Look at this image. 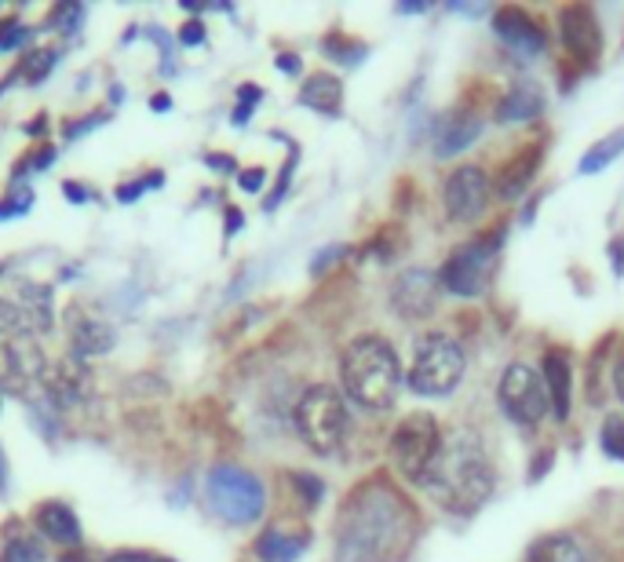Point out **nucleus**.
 I'll return each mask as SVG.
<instances>
[{
	"label": "nucleus",
	"instance_id": "2",
	"mask_svg": "<svg viewBox=\"0 0 624 562\" xmlns=\"http://www.w3.org/2000/svg\"><path fill=\"white\" fill-rule=\"evenodd\" d=\"M424 490L457 515L478 512L493 493V464L482 438L471 431H457V435L442 438V453H438Z\"/></svg>",
	"mask_w": 624,
	"mask_h": 562
},
{
	"label": "nucleus",
	"instance_id": "26",
	"mask_svg": "<svg viewBox=\"0 0 624 562\" xmlns=\"http://www.w3.org/2000/svg\"><path fill=\"white\" fill-rule=\"evenodd\" d=\"M322 48H325V56H333L336 62H344V67H355V62L366 59V45H358V40H347V37H325L322 40Z\"/></svg>",
	"mask_w": 624,
	"mask_h": 562
},
{
	"label": "nucleus",
	"instance_id": "34",
	"mask_svg": "<svg viewBox=\"0 0 624 562\" xmlns=\"http://www.w3.org/2000/svg\"><path fill=\"white\" fill-rule=\"evenodd\" d=\"M30 204H33V194H19V198H8L4 204H0V220H8V215H22V212H30Z\"/></svg>",
	"mask_w": 624,
	"mask_h": 562
},
{
	"label": "nucleus",
	"instance_id": "7",
	"mask_svg": "<svg viewBox=\"0 0 624 562\" xmlns=\"http://www.w3.org/2000/svg\"><path fill=\"white\" fill-rule=\"evenodd\" d=\"M438 453H442V431L431 413H409L398 428L391 431L388 457L391 468L402 475L405 482H427Z\"/></svg>",
	"mask_w": 624,
	"mask_h": 562
},
{
	"label": "nucleus",
	"instance_id": "5",
	"mask_svg": "<svg viewBox=\"0 0 624 562\" xmlns=\"http://www.w3.org/2000/svg\"><path fill=\"white\" fill-rule=\"evenodd\" d=\"M464 365H467L464 348H460L453 337H446V332H427L413 351L409 387L416 395L446 398L464 380Z\"/></svg>",
	"mask_w": 624,
	"mask_h": 562
},
{
	"label": "nucleus",
	"instance_id": "39",
	"mask_svg": "<svg viewBox=\"0 0 624 562\" xmlns=\"http://www.w3.org/2000/svg\"><path fill=\"white\" fill-rule=\"evenodd\" d=\"M613 384H617V398L624 402V351L617 354V362H613Z\"/></svg>",
	"mask_w": 624,
	"mask_h": 562
},
{
	"label": "nucleus",
	"instance_id": "46",
	"mask_svg": "<svg viewBox=\"0 0 624 562\" xmlns=\"http://www.w3.org/2000/svg\"><path fill=\"white\" fill-rule=\"evenodd\" d=\"M44 132V117H37V121L30 125V136H41Z\"/></svg>",
	"mask_w": 624,
	"mask_h": 562
},
{
	"label": "nucleus",
	"instance_id": "25",
	"mask_svg": "<svg viewBox=\"0 0 624 562\" xmlns=\"http://www.w3.org/2000/svg\"><path fill=\"white\" fill-rule=\"evenodd\" d=\"M599 442H602V449H606V457L624 460V417L621 413H610L606 420H602Z\"/></svg>",
	"mask_w": 624,
	"mask_h": 562
},
{
	"label": "nucleus",
	"instance_id": "33",
	"mask_svg": "<svg viewBox=\"0 0 624 562\" xmlns=\"http://www.w3.org/2000/svg\"><path fill=\"white\" fill-rule=\"evenodd\" d=\"M103 562H172V559L153 555V551H114V555H106Z\"/></svg>",
	"mask_w": 624,
	"mask_h": 562
},
{
	"label": "nucleus",
	"instance_id": "41",
	"mask_svg": "<svg viewBox=\"0 0 624 562\" xmlns=\"http://www.w3.org/2000/svg\"><path fill=\"white\" fill-rule=\"evenodd\" d=\"M139 194H142V179H139V183H131V187H120V190H117V198H120V201H136Z\"/></svg>",
	"mask_w": 624,
	"mask_h": 562
},
{
	"label": "nucleus",
	"instance_id": "36",
	"mask_svg": "<svg viewBox=\"0 0 624 562\" xmlns=\"http://www.w3.org/2000/svg\"><path fill=\"white\" fill-rule=\"evenodd\" d=\"M180 40H183V45H201V40H205V26L197 23V19H190V23L180 30Z\"/></svg>",
	"mask_w": 624,
	"mask_h": 562
},
{
	"label": "nucleus",
	"instance_id": "23",
	"mask_svg": "<svg viewBox=\"0 0 624 562\" xmlns=\"http://www.w3.org/2000/svg\"><path fill=\"white\" fill-rule=\"evenodd\" d=\"M51 391L66 398V402H81L84 391H88V373H84V359H77V354H70V359L59 362V370H55V384Z\"/></svg>",
	"mask_w": 624,
	"mask_h": 562
},
{
	"label": "nucleus",
	"instance_id": "16",
	"mask_svg": "<svg viewBox=\"0 0 624 562\" xmlns=\"http://www.w3.org/2000/svg\"><path fill=\"white\" fill-rule=\"evenodd\" d=\"M33 523H37V529L48 540H55V545L62 548H73L81 545V523H77L73 507L62 504V501H44L37 512H33Z\"/></svg>",
	"mask_w": 624,
	"mask_h": 562
},
{
	"label": "nucleus",
	"instance_id": "22",
	"mask_svg": "<svg viewBox=\"0 0 624 562\" xmlns=\"http://www.w3.org/2000/svg\"><path fill=\"white\" fill-rule=\"evenodd\" d=\"M73 354L77 359H92V354H103L114 348V332H109L103 321L95 318H81L73 321Z\"/></svg>",
	"mask_w": 624,
	"mask_h": 562
},
{
	"label": "nucleus",
	"instance_id": "6",
	"mask_svg": "<svg viewBox=\"0 0 624 562\" xmlns=\"http://www.w3.org/2000/svg\"><path fill=\"white\" fill-rule=\"evenodd\" d=\"M296 431L307 442V449H314L317 457L339 449V442L347 435V406L344 395L328 384L307 387L303 398L296 402Z\"/></svg>",
	"mask_w": 624,
	"mask_h": 562
},
{
	"label": "nucleus",
	"instance_id": "13",
	"mask_svg": "<svg viewBox=\"0 0 624 562\" xmlns=\"http://www.w3.org/2000/svg\"><path fill=\"white\" fill-rule=\"evenodd\" d=\"M482 132V117L478 110L471 106H457L453 114L438 125V136H435V154L438 157H453V154H464V150L475 143Z\"/></svg>",
	"mask_w": 624,
	"mask_h": 562
},
{
	"label": "nucleus",
	"instance_id": "3",
	"mask_svg": "<svg viewBox=\"0 0 624 562\" xmlns=\"http://www.w3.org/2000/svg\"><path fill=\"white\" fill-rule=\"evenodd\" d=\"M339 380L350 402H358L369 413H383L394 406L402 384V362L383 337H358L347 343L339 359Z\"/></svg>",
	"mask_w": 624,
	"mask_h": 562
},
{
	"label": "nucleus",
	"instance_id": "37",
	"mask_svg": "<svg viewBox=\"0 0 624 562\" xmlns=\"http://www.w3.org/2000/svg\"><path fill=\"white\" fill-rule=\"evenodd\" d=\"M263 179H267V172H263V168H249V172H241V179H238V183H241V190H249V194H252V190H259V187H263Z\"/></svg>",
	"mask_w": 624,
	"mask_h": 562
},
{
	"label": "nucleus",
	"instance_id": "31",
	"mask_svg": "<svg viewBox=\"0 0 624 562\" xmlns=\"http://www.w3.org/2000/svg\"><path fill=\"white\" fill-rule=\"evenodd\" d=\"M22 40H30V30H22L19 23H4V26H0V51L19 48Z\"/></svg>",
	"mask_w": 624,
	"mask_h": 562
},
{
	"label": "nucleus",
	"instance_id": "32",
	"mask_svg": "<svg viewBox=\"0 0 624 562\" xmlns=\"http://www.w3.org/2000/svg\"><path fill=\"white\" fill-rule=\"evenodd\" d=\"M81 15H84L81 4H62V8H55V12H51V23H55V26H66V30L73 34V30H77V19H81Z\"/></svg>",
	"mask_w": 624,
	"mask_h": 562
},
{
	"label": "nucleus",
	"instance_id": "28",
	"mask_svg": "<svg viewBox=\"0 0 624 562\" xmlns=\"http://www.w3.org/2000/svg\"><path fill=\"white\" fill-rule=\"evenodd\" d=\"M41 548L30 537H8L0 548V562H41Z\"/></svg>",
	"mask_w": 624,
	"mask_h": 562
},
{
	"label": "nucleus",
	"instance_id": "44",
	"mask_svg": "<svg viewBox=\"0 0 624 562\" xmlns=\"http://www.w3.org/2000/svg\"><path fill=\"white\" fill-rule=\"evenodd\" d=\"M208 165H212V168H234V161H227V157H208Z\"/></svg>",
	"mask_w": 624,
	"mask_h": 562
},
{
	"label": "nucleus",
	"instance_id": "40",
	"mask_svg": "<svg viewBox=\"0 0 624 562\" xmlns=\"http://www.w3.org/2000/svg\"><path fill=\"white\" fill-rule=\"evenodd\" d=\"M66 198H70V201H77V204H84L88 198H92V194H88V190H81V187H77V183H66Z\"/></svg>",
	"mask_w": 624,
	"mask_h": 562
},
{
	"label": "nucleus",
	"instance_id": "45",
	"mask_svg": "<svg viewBox=\"0 0 624 562\" xmlns=\"http://www.w3.org/2000/svg\"><path fill=\"white\" fill-rule=\"evenodd\" d=\"M238 226H241V215H238V212H230V215H227V234H230V231H238Z\"/></svg>",
	"mask_w": 624,
	"mask_h": 562
},
{
	"label": "nucleus",
	"instance_id": "9",
	"mask_svg": "<svg viewBox=\"0 0 624 562\" xmlns=\"http://www.w3.org/2000/svg\"><path fill=\"white\" fill-rule=\"evenodd\" d=\"M497 402L504 409V417L515 420V424H522V428L541 424L544 413H547L544 380L525 362H515V365H508V370L500 373Z\"/></svg>",
	"mask_w": 624,
	"mask_h": 562
},
{
	"label": "nucleus",
	"instance_id": "29",
	"mask_svg": "<svg viewBox=\"0 0 624 562\" xmlns=\"http://www.w3.org/2000/svg\"><path fill=\"white\" fill-rule=\"evenodd\" d=\"M55 67V51L51 48H41V51H33V56L26 59V67H22V73H26V81H44V73H48Z\"/></svg>",
	"mask_w": 624,
	"mask_h": 562
},
{
	"label": "nucleus",
	"instance_id": "43",
	"mask_svg": "<svg viewBox=\"0 0 624 562\" xmlns=\"http://www.w3.org/2000/svg\"><path fill=\"white\" fill-rule=\"evenodd\" d=\"M153 110H169V106H172V99H169V95H153Z\"/></svg>",
	"mask_w": 624,
	"mask_h": 562
},
{
	"label": "nucleus",
	"instance_id": "19",
	"mask_svg": "<svg viewBox=\"0 0 624 562\" xmlns=\"http://www.w3.org/2000/svg\"><path fill=\"white\" fill-rule=\"evenodd\" d=\"M300 103L317 114H339V106H344V84H339L333 73H311V78L303 81Z\"/></svg>",
	"mask_w": 624,
	"mask_h": 562
},
{
	"label": "nucleus",
	"instance_id": "1",
	"mask_svg": "<svg viewBox=\"0 0 624 562\" xmlns=\"http://www.w3.org/2000/svg\"><path fill=\"white\" fill-rule=\"evenodd\" d=\"M416 512L388 479L350 493L336 529V562H394L413 548Z\"/></svg>",
	"mask_w": 624,
	"mask_h": 562
},
{
	"label": "nucleus",
	"instance_id": "42",
	"mask_svg": "<svg viewBox=\"0 0 624 562\" xmlns=\"http://www.w3.org/2000/svg\"><path fill=\"white\" fill-rule=\"evenodd\" d=\"M278 67H281L285 73H296V70H300V59H296V56H281Z\"/></svg>",
	"mask_w": 624,
	"mask_h": 562
},
{
	"label": "nucleus",
	"instance_id": "15",
	"mask_svg": "<svg viewBox=\"0 0 624 562\" xmlns=\"http://www.w3.org/2000/svg\"><path fill=\"white\" fill-rule=\"evenodd\" d=\"M544 391H547V406L558 420L569 417V406H574V370H569V359L563 351H547L544 354Z\"/></svg>",
	"mask_w": 624,
	"mask_h": 562
},
{
	"label": "nucleus",
	"instance_id": "21",
	"mask_svg": "<svg viewBox=\"0 0 624 562\" xmlns=\"http://www.w3.org/2000/svg\"><path fill=\"white\" fill-rule=\"evenodd\" d=\"M525 562H591V555L585 551L577 537L569 534H547L530 548Z\"/></svg>",
	"mask_w": 624,
	"mask_h": 562
},
{
	"label": "nucleus",
	"instance_id": "27",
	"mask_svg": "<svg viewBox=\"0 0 624 562\" xmlns=\"http://www.w3.org/2000/svg\"><path fill=\"white\" fill-rule=\"evenodd\" d=\"M289 482H292V490H296V496H300L303 507H317V504H322L325 485H322V479H317V475H311V471H292Z\"/></svg>",
	"mask_w": 624,
	"mask_h": 562
},
{
	"label": "nucleus",
	"instance_id": "4",
	"mask_svg": "<svg viewBox=\"0 0 624 562\" xmlns=\"http://www.w3.org/2000/svg\"><path fill=\"white\" fill-rule=\"evenodd\" d=\"M205 501L230 526H252L267 512V490H263L259 475L234 468V464H219L208 471Z\"/></svg>",
	"mask_w": 624,
	"mask_h": 562
},
{
	"label": "nucleus",
	"instance_id": "20",
	"mask_svg": "<svg viewBox=\"0 0 624 562\" xmlns=\"http://www.w3.org/2000/svg\"><path fill=\"white\" fill-rule=\"evenodd\" d=\"M541 110H544L541 89H533V84H519V89H511L500 99L497 121L500 125H522V121H533V117L541 114Z\"/></svg>",
	"mask_w": 624,
	"mask_h": 562
},
{
	"label": "nucleus",
	"instance_id": "24",
	"mask_svg": "<svg viewBox=\"0 0 624 562\" xmlns=\"http://www.w3.org/2000/svg\"><path fill=\"white\" fill-rule=\"evenodd\" d=\"M624 154V128H617V132L602 136L599 143L588 147V154L580 157V176H591V172H602L606 165H613Z\"/></svg>",
	"mask_w": 624,
	"mask_h": 562
},
{
	"label": "nucleus",
	"instance_id": "14",
	"mask_svg": "<svg viewBox=\"0 0 624 562\" xmlns=\"http://www.w3.org/2000/svg\"><path fill=\"white\" fill-rule=\"evenodd\" d=\"M391 304L402 318H427L435 311V278L427 274V270L402 274L398 285H394Z\"/></svg>",
	"mask_w": 624,
	"mask_h": 562
},
{
	"label": "nucleus",
	"instance_id": "18",
	"mask_svg": "<svg viewBox=\"0 0 624 562\" xmlns=\"http://www.w3.org/2000/svg\"><path fill=\"white\" fill-rule=\"evenodd\" d=\"M541 157H544L541 147H522L511 161H504V168H500V176H497V194H500V198H508V201L519 198V194L536 179Z\"/></svg>",
	"mask_w": 624,
	"mask_h": 562
},
{
	"label": "nucleus",
	"instance_id": "35",
	"mask_svg": "<svg viewBox=\"0 0 624 562\" xmlns=\"http://www.w3.org/2000/svg\"><path fill=\"white\" fill-rule=\"evenodd\" d=\"M15 329H19V311L0 300V337H8V332H15Z\"/></svg>",
	"mask_w": 624,
	"mask_h": 562
},
{
	"label": "nucleus",
	"instance_id": "12",
	"mask_svg": "<svg viewBox=\"0 0 624 562\" xmlns=\"http://www.w3.org/2000/svg\"><path fill=\"white\" fill-rule=\"evenodd\" d=\"M493 30H497V37L504 45L519 48L522 56H541L547 45L544 26L536 23L525 8H500V12L493 15Z\"/></svg>",
	"mask_w": 624,
	"mask_h": 562
},
{
	"label": "nucleus",
	"instance_id": "30",
	"mask_svg": "<svg viewBox=\"0 0 624 562\" xmlns=\"http://www.w3.org/2000/svg\"><path fill=\"white\" fill-rule=\"evenodd\" d=\"M238 110H234V125H245L249 121V114H252V106H256L263 99V89H256V84H241L238 89Z\"/></svg>",
	"mask_w": 624,
	"mask_h": 562
},
{
	"label": "nucleus",
	"instance_id": "8",
	"mask_svg": "<svg viewBox=\"0 0 624 562\" xmlns=\"http://www.w3.org/2000/svg\"><path fill=\"white\" fill-rule=\"evenodd\" d=\"M497 253H500V234L475 237V242L460 245L457 253H449L442 270H438V281H442L453 296H464V300L478 296L493 274Z\"/></svg>",
	"mask_w": 624,
	"mask_h": 562
},
{
	"label": "nucleus",
	"instance_id": "17",
	"mask_svg": "<svg viewBox=\"0 0 624 562\" xmlns=\"http://www.w3.org/2000/svg\"><path fill=\"white\" fill-rule=\"evenodd\" d=\"M311 545V534L307 529H285V526H274V529H263L256 537V555L263 562H296Z\"/></svg>",
	"mask_w": 624,
	"mask_h": 562
},
{
	"label": "nucleus",
	"instance_id": "38",
	"mask_svg": "<svg viewBox=\"0 0 624 562\" xmlns=\"http://www.w3.org/2000/svg\"><path fill=\"white\" fill-rule=\"evenodd\" d=\"M339 256H344V245H336V248H325V253L314 259V274H322V270H325V264H336Z\"/></svg>",
	"mask_w": 624,
	"mask_h": 562
},
{
	"label": "nucleus",
	"instance_id": "11",
	"mask_svg": "<svg viewBox=\"0 0 624 562\" xmlns=\"http://www.w3.org/2000/svg\"><path fill=\"white\" fill-rule=\"evenodd\" d=\"M489 204V179L478 165L457 168L446 179V215L453 223H475Z\"/></svg>",
	"mask_w": 624,
	"mask_h": 562
},
{
	"label": "nucleus",
	"instance_id": "10",
	"mask_svg": "<svg viewBox=\"0 0 624 562\" xmlns=\"http://www.w3.org/2000/svg\"><path fill=\"white\" fill-rule=\"evenodd\" d=\"M558 37H563L566 56L580 70H591L602 56V26L588 4H569L558 12Z\"/></svg>",
	"mask_w": 624,
	"mask_h": 562
}]
</instances>
